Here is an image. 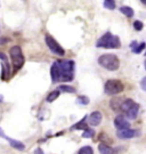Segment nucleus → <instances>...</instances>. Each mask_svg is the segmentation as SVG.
I'll return each instance as SVG.
<instances>
[{"instance_id":"obj_1","label":"nucleus","mask_w":146,"mask_h":154,"mask_svg":"<svg viewBox=\"0 0 146 154\" xmlns=\"http://www.w3.org/2000/svg\"><path fill=\"white\" fill-rule=\"evenodd\" d=\"M53 82H68L74 78V62L73 61H57L50 68Z\"/></svg>"},{"instance_id":"obj_2","label":"nucleus","mask_w":146,"mask_h":154,"mask_svg":"<svg viewBox=\"0 0 146 154\" xmlns=\"http://www.w3.org/2000/svg\"><path fill=\"white\" fill-rule=\"evenodd\" d=\"M96 46L98 48H107V49H117L120 48L121 42L119 39L118 35H113L111 32H106L101 37V39H98Z\"/></svg>"},{"instance_id":"obj_3","label":"nucleus","mask_w":146,"mask_h":154,"mask_svg":"<svg viewBox=\"0 0 146 154\" xmlns=\"http://www.w3.org/2000/svg\"><path fill=\"white\" fill-rule=\"evenodd\" d=\"M98 64L108 71H117L120 68V61L114 54H104L98 58Z\"/></svg>"},{"instance_id":"obj_4","label":"nucleus","mask_w":146,"mask_h":154,"mask_svg":"<svg viewBox=\"0 0 146 154\" xmlns=\"http://www.w3.org/2000/svg\"><path fill=\"white\" fill-rule=\"evenodd\" d=\"M9 55H11L13 66H14V72H17L24 65V62H25L21 47L20 46H13L9 49Z\"/></svg>"},{"instance_id":"obj_5","label":"nucleus","mask_w":146,"mask_h":154,"mask_svg":"<svg viewBox=\"0 0 146 154\" xmlns=\"http://www.w3.org/2000/svg\"><path fill=\"white\" fill-rule=\"evenodd\" d=\"M124 89L123 83L117 79L107 80L105 86H104V90L107 95H118L120 92H122Z\"/></svg>"},{"instance_id":"obj_6","label":"nucleus","mask_w":146,"mask_h":154,"mask_svg":"<svg viewBox=\"0 0 146 154\" xmlns=\"http://www.w3.org/2000/svg\"><path fill=\"white\" fill-rule=\"evenodd\" d=\"M45 41H46V45L48 46V48L50 49L51 53H54V54L57 55V56H64V55H65V50H64V48H63L62 46L59 45V44H58V42H57L56 40L54 39L51 35L46 34Z\"/></svg>"},{"instance_id":"obj_7","label":"nucleus","mask_w":146,"mask_h":154,"mask_svg":"<svg viewBox=\"0 0 146 154\" xmlns=\"http://www.w3.org/2000/svg\"><path fill=\"white\" fill-rule=\"evenodd\" d=\"M114 125L118 130H122V129H127L130 128V122L124 118L123 115H118L114 119Z\"/></svg>"},{"instance_id":"obj_8","label":"nucleus","mask_w":146,"mask_h":154,"mask_svg":"<svg viewBox=\"0 0 146 154\" xmlns=\"http://www.w3.org/2000/svg\"><path fill=\"white\" fill-rule=\"evenodd\" d=\"M138 132L134 129H130V128H127V129H122V130H118L117 132V136L121 139H130V138H134V137L137 135Z\"/></svg>"},{"instance_id":"obj_9","label":"nucleus","mask_w":146,"mask_h":154,"mask_svg":"<svg viewBox=\"0 0 146 154\" xmlns=\"http://www.w3.org/2000/svg\"><path fill=\"white\" fill-rule=\"evenodd\" d=\"M103 115L99 111H95L89 115V123L91 125H98L102 122Z\"/></svg>"},{"instance_id":"obj_10","label":"nucleus","mask_w":146,"mask_h":154,"mask_svg":"<svg viewBox=\"0 0 146 154\" xmlns=\"http://www.w3.org/2000/svg\"><path fill=\"white\" fill-rule=\"evenodd\" d=\"M138 112H139V105L135 103L126 112V115H127V118H129V119L134 120L137 118V115H138Z\"/></svg>"},{"instance_id":"obj_11","label":"nucleus","mask_w":146,"mask_h":154,"mask_svg":"<svg viewBox=\"0 0 146 154\" xmlns=\"http://www.w3.org/2000/svg\"><path fill=\"white\" fill-rule=\"evenodd\" d=\"M9 72H11V68H9V65L7 63V59L2 61V64H1V78H2V80H7L9 78Z\"/></svg>"},{"instance_id":"obj_12","label":"nucleus","mask_w":146,"mask_h":154,"mask_svg":"<svg viewBox=\"0 0 146 154\" xmlns=\"http://www.w3.org/2000/svg\"><path fill=\"white\" fill-rule=\"evenodd\" d=\"M98 151L101 154H115V151L111 146H108L107 144H104V143H101L98 145Z\"/></svg>"},{"instance_id":"obj_13","label":"nucleus","mask_w":146,"mask_h":154,"mask_svg":"<svg viewBox=\"0 0 146 154\" xmlns=\"http://www.w3.org/2000/svg\"><path fill=\"white\" fill-rule=\"evenodd\" d=\"M4 138L11 143V146H13V147L18 149V151H24V149H25V146H24L23 143L18 142V140H15V139H11V138H9V137H7V136H5Z\"/></svg>"},{"instance_id":"obj_14","label":"nucleus","mask_w":146,"mask_h":154,"mask_svg":"<svg viewBox=\"0 0 146 154\" xmlns=\"http://www.w3.org/2000/svg\"><path fill=\"white\" fill-rule=\"evenodd\" d=\"M122 102H123V99H121V98H113L110 103V105L113 108V111H120Z\"/></svg>"},{"instance_id":"obj_15","label":"nucleus","mask_w":146,"mask_h":154,"mask_svg":"<svg viewBox=\"0 0 146 154\" xmlns=\"http://www.w3.org/2000/svg\"><path fill=\"white\" fill-rule=\"evenodd\" d=\"M134 104H135V102H134L132 99H130V98H128V99H124L123 102H122V104H121V108H120V110H121L122 112H124V113H126V112H127V111H128V110H129V108L131 107Z\"/></svg>"},{"instance_id":"obj_16","label":"nucleus","mask_w":146,"mask_h":154,"mask_svg":"<svg viewBox=\"0 0 146 154\" xmlns=\"http://www.w3.org/2000/svg\"><path fill=\"white\" fill-rule=\"evenodd\" d=\"M86 119L87 116H84L82 120H80L78 123H75L74 125L71 127V130H80V129H86L87 128V125H86Z\"/></svg>"},{"instance_id":"obj_17","label":"nucleus","mask_w":146,"mask_h":154,"mask_svg":"<svg viewBox=\"0 0 146 154\" xmlns=\"http://www.w3.org/2000/svg\"><path fill=\"white\" fill-rule=\"evenodd\" d=\"M120 11L123 14V15H126L127 17H132L134 16V9L131 8V7H128V6H122L121 8H120Z\"/></svg>"},{"instance_id":"obj_18","label":"nucleus","mask_w":146,"mask_h":154,"mask_svg":"<svg viewBox=\"0 0 146 154\" xmlns=\"http://www.w3.org/2000/svg\"><path fill=\"white\" fill-rule=\"evenodd\" d=\"M59 96V90H53L51 92H49V95L47 96V102H54L55 99H57Z\"/></svg>"},{"instance_id":"obj_19","label":"nucleus","mask_w":146,"mask_h":154,"mask_svg":"<svg viewBox=\"0 0 146 154\" xmlns=\"http://www.w3.org/2000/svg\"><path fill=\"white\" fill-rule=\"evenodd\" d=\"M58 90H62L64 92H75V89L73 88L72 86H68V85H62L58 87Z\"/></svg>"},{"instance_id":"obj_20","label":"nucleus","mask_w":146,"mask_h":154,"mask_svg":"<svg viewBox=\"0 0 146 154\" xmlns=\"http://www.w3.org/2000/svg\"><path fill=\"white\" fill-rule=\"evenodd\" d=\"M78 154H94V149L90 146H84L79 149Z\"/></svg>"},{"instance_id":"obj_21","label":"nucleus","mask_w":146,"mask_h":154,"mask_svg":"<svg viewBox=\"0 0 146 154\" xmlns=\"http://www.w3.org/2000/svg\"><path fill=\"white\" fill-rule=\"evenodd\" d=\"M94 135H95L94 129H91V128H86V129H84V132L82 134V137H84V138H90V137H93Z\"/></svg>"},{"instance_id":"obj_22","label":"nucleus","mask_w":146,"mask_h":154,"mask_svg":"<svg viewBox=\"0 0 146 154\" xmlns=\"http://www.w3.org/2000/svg\"><path fill=\"white\" fill-rule=\"evenodd\" d=\"M104 7L107 8V9H115V2L114 0H105L104 1Z\"/></svg>"},{"instance_id":"obj_23","label":"nucleus","mask_w":146,"mask_h":154,"mask_svg":"<svg viewBox=\"0 0 146 154\" xmlns=\"http://www.w3.org/2000/svg\"><path fill=\"white\" fill-rule=\"evenodd\" d=\"M77 103L81 104V105H87V104H89V98L87 96H79L77 98Z\"/></svg>"},{"instance_id":"obj_24","label":"nucleus","mask_w":146,"mask_h":154,"mask_svg":"<svg viewBox=\"0 0 146 154\" xmlns=\"http://www.w3.org/2000/svg\"><path fill=\"white\" fill-rule=\"evenodd\" d=\"M145 47H146V44H145V42H141L139 45L136 46V48L132 51H134V53H136V54H141V51L145 49Z\"/></svg>"},{"instance_id":"obj_25","label":"nucleus","mask_w":146,"mask_h":154,"mask_svg":"<svg viewBox=\"0 0 146 154\" xmlns=\"http://www.w3.org/2000/svg\"><path fill=\"white\" fill-rule=\"evenodd\" d=\"M134 28H135L136 31H141L143 28H144V24L141 21H135L134 22Z\"/></svg>"},{"instance_id":"obj_26","label":"nucleus","mask_w":146,"mask_h":154,"mask_svg":"<svg viewBox=\"0 0 146 154\" xmlns=\"http://www.w3.org/2000/svg\"><path fill=\"white\" fill-rule=\"evenodd\" d=\"M141 89H143V90L146 91V77L141 79Z\"/></svg>"},{"instance_id":"obj_27","label":"nucleus","mask_w":146,"mask_h":154,"mask_svg":"<svg viewBox=\"0 0 146 154\" xmlns=\"http://www.w3.org/2000/svg\"><path fill=\"white\" fill-rule=\"evenodd\" d=\"M136 46H137V42H136V41H132V42L130 44V48H131V49L134 50V49L136 48Z\"/></svg>"},{"instance_id":"obj_28","label":"nucleus","mask_w":146,"mask_h":154,"mask_svg":"<svg viewBox=\"0 0 146 154\" xmlns=\"http://www.w3.org/2000/svg\"><path fill=\"white\" fill-rule=\"evenodd\" d=\"M0 58H1L2 61H6V59H7V57L5 56V54H4V53H0Z\"/></svg>"},{"instance_id":"obj_29","label":"nucleus","mask_w":146,"mask_h":154,"mask_svg":"<svg viewBox=\"0 0 146 154\" xmlns=\"http://www.w3.org/2000/svg\"><path fill=\"white\" fill-rule=\"evenodd\" d=\"M34 154H44V152L41 151V148H37V151H35V153Z\"/></svg>"},{"instance_id":"obj_30","label":"nucleus","mask_w":146,"mask_h":154,"mask_svg":"<svg viewBox=\"0 0 146 154\" xmlns=\"http://www.w3.org/2000/svg\"><path fill=\"white\" fill-rule=\"evenodd\" d=\"M0 136L2 137V138H4V137L6 136V135H5V132H4V131H2V129H1V128H0Z\"/></svg>"},{"instance_id":"obj_31","label":"nucleus","mask_w":146,"mask_h":154,"mask_svg":"<svg viewBox=\"0 0 146 154\" xmlns=\"http://www.w3.org/2000/svg\"><path fill=\"white\" fill-rule=\"evenodd\" d=\"M141 4H144V5H146V0H141Z\"/></svg>"},{"instance_id":"obj_32","label":"nucleus","mask_w":146,"mask_h":154,"mask_svg":"<svg viewBox=\"0 0 146 154\" xmlns=\"http://www.w3.org/2000/svg\"><path fill=\"white\" fill-rule=\"evenodd\" d=\"M144 66H145V70H146V59H145V62H144Z\"/></svg>"},{"instance_id":"obj_33","label":"nucleus","mask_w":146,"mask_h":154,"mask_svg":"<svg viewBox=\"0 0 146 154\" xmlns=\"http://www.w3.org/2000/svg\"><path fill=\"white\" fill-rule=\"evenodd\" d=\"M1 99H2V97H1V96H0V103H1V102H2V101H1Z\"/></svg>"},{"instance_id":"obj_34","label":"nucleus","mask_w":146,"mask_h":154,"mask_svg":"<svg viewBox=\"0 0 146 154\" xmlns=\"http://www.w3.org/2000/svg\"><path fill=\"white\" fill-rule=\"evenodd\" d=\"M145 56H146V53H145Z\"/></svg>"}]
</instances>
